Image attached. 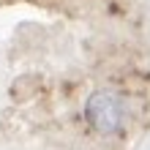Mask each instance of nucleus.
<instances>
[{
  "label": "nucleus",
  "instance_id": "nucleus-1",
  "mask_svg": "<svg viewBox=\"0 0 150 150\" xmlns=\"http://www.w3.org/2000/svg\"><path fill=\"white\" fill-rule=\"evenodd\" d=\"M87 117L101 134H112V131L120 128L123 123V104L115 93H96L90 101H87Z\"/></svg>",
  "mask_w": 150,
  "mask_h": 150
}]
</instances>
